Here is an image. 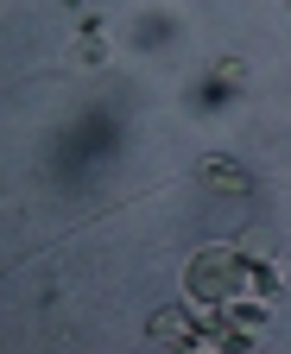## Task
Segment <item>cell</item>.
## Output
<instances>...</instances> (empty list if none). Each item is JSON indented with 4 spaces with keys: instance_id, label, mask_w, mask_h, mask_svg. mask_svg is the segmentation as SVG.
Instances as JSON below:
<instances>
[{
    "instance_id": "1",
    "label": "cell",
    "mask_w": 291,
    "mask_h": 354,
    "mask_svg": "<svg viewBox=\"0 0 291 354\" xmlns=\"http://www.w3.org/2000/svg\"><path fill=\"white\" fill-rule=\"evenodd\" d=\"M247 272L241 259H228L222 247H209V259L190 266V297H216V304H234V279Z\"/></svg>"
},
{
    "instance_id": "2",
    "label": "cell",
    "mask_w": 291,
    "mask_h": 354,
    "mask_svg": "<svg viewBox=\"0 0 291 354\" xmlns=\"http://www.w3.org/2000/svg\"><path fill=\"white\" fill-rule=\"evenodd\" d=\"M203 190H222V196H247L254 190V177H247V165H234V158H203Z\"/></svg>"
},
{
    "instance_id": "3",
    "label": "cell",
    "mask_w": 291,
    "mask_h": 354,
    "mask_svg": "<svg viewBox=\"0 0 291 354\" xmlns=\"http://www.w3.org/2000/svg\"><path fill=\"white\" fill-rule=\"evenodd\" d=\"M152 335L158 342H196V323L184 317V310H158V317H152Z\"/></svg>"
},
{
    "instance_id": "4",
    "label": "cell",
    "mask_w": 291,
    "mask_h": 354,
    "mask_svg": "<svg viewBox=\"0 0 291 354\" xmlns=\"http://www.w3.org/2000/svg\"><path fill=\"white\" fill-rule=\"evenodd\" d=\"M76 64H108V44H102V26H82V38H76Z\"/></svg>"
},
{
    "instance_id": "5",
    "label": "cell",
    "mask_w": 291,
    "mask_h": 354,
    "mask_svg": "<svg viewBox=\"0 0 291 354\" xmlns=\"http://www.w3.org/2000/svg\"><path fill=\"white\" fill-rule=\"evenodd\" d=\"M285 7H291V0H285Z\"/></svg>"
}]
</instances>
